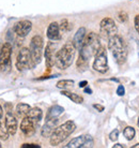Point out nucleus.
I'll use <instances>...</instances> for the list:
<instances>
[{"instance_id": "f257e3e1", "label": "nucleus", "mask_w": 139, "mask_h": 148, "mask_svg": "<svg viewBox=\"0 0 139 148\" xmlns=\"http://www.w3.org/2000/svg\"><path fill=\"white\" fill-rule=\"evenodd\" d=\"M108 48L118 64H123L127 58V47L121 36L114 34L108 39Z\"/></svg>"}, {"instance_id": "f03ea898", "label": "nucleus", "mask_w": 139, "mask_h": 148, "mask_svg": "<svg viewBox=\"0 0 139 148\" xmlns=\"http://www.w3.org/2000/svg\"><path fill=\"white\" fill-rule=\"evenodd\" d=\"M76 48L73 43H66L59 49L56 55L55 66L60 70H66L69 67L72 66V63L75 58Z\"/></svg>"}, {"instance_id": "7ed1b4c3", "label": "nucleus", "mask_w": 139, "mask_h": 148, "mask_svg": "<svg viewBox=\"0 0 139 148\" xmlns=\"http://www.w3.org/2000/svg\"><path fill=\"white\" fill-rule=\"evenodd\" d=\"M75 129H76V125L72 120H67L64 123H62L61 126L57 127L50 135V140H49L50 145L51 146H58L61 143H63L75 131Z\"/></svg>"}, {"instance_id": "20e7f679", "label": "nucleus", "mask_w": 139, "mask_h": 148, "mask_svg": "<svg viewBox=\"0 0 139 148\" xmlns=\"http://www.w3.org/2000/svg\"><path fill=\"white\" fill-rule=\"evenodd\" d=\"M99 47H101L99 37L95 32H90L86 36L84 44H82L80 52H79V56L89 61V59L92 56H94L96 54Z\"/></svg>"}, {"instance_id": "39448f33", "label": "nucleus", "mask_w": 139, "mask_h": 148, "mask_svg": "<svg viewBox=\"0 0 139 148\" xmlns=\"http://www.w3.org/2000/svg\"><path fill=\"white\" fill-rule=\"evenodd\" d=\"M43 46H44V41L41 36H34L30 41V55H31V63L32 68L37 66L42 60L43 56Z\"/></svg>"}, {"instance_id": "423d86ee", "label": "nucleus", "mask_w": 139, "mask_h": 148, "mask_svg": "<svg viewBox=\"0 0 139 148\" xmlns=\"http://www.w3.org/2000/svg\"><path fill=\"white\" fill-rule=\"evenodd\" d=\"M12 45L4 43L0 51V71L3 73H9L12 69Z\"/></svg>"}, {"instance_id": "0eeeda50", "label": "nucleus", "mask_w": 139, "mask_h": 148, "mask_svg": "<svg viewBox=\"0 0 139 148\" xmlns=\"http://www.w3.org/2000/svg\"><path fill=\"white\" fill-rule=\"evenodd\" d=\"M92 68L95 71H97L99 73H106L108 71V59H107V52L105 47L99 48V51L96 52V54L94 55V61H93V66Z\"/></svg>"}, {"instance_id": "6e6552de", "label": "nucleus", "mask_w": 139, "mask_h": 148, "mask_svg": "<svg viewBox=\"0 0 139 148\" xmlns=\"http://www.w3.org/2000/svg\"><path fill=\"white\" fill-rule=\"evenodd\" d=\"M16 68L18 71H25L27 69H32L30 49L27 47L20 48L17 58H16Z\"/></svg>"}, {"instance_id": "1a4fd4ad", "label": "nucleus", "mask_w": 139, "mask_h": 148, "mask_svg": "<svg viewBox=\"0 0 139 148\" xmlns=\"http://www.w3.org/2000/svg\"><path fill=\"white\" fill-rule=\"evenodd\" d=\"M99 30L104 37L109 39L110 37L117 34L118 28L114 19L110 18V17H105L99 23Z\"/></svg>"}, {"instance_id": "9d476101", "label": "nucleus", "mask_w": 139, "mask_h": 148, "mask_svg": "<svg viewBox=\"0 0 139 148\" xmlns=\"http://www.w3.org/2000/svg\"><path fill=\"white\" fill-rule=\"evenodd\" d=\"M93 138L90 135H80L74 137L69 144L65 145L66 148H81V147H92Z\"/></svg>"}, {"instance_id": "9b49d317", "label": "nucleus", "mask_w": 139, "mask_h": 148, "mask_svg": "<svg viewBox=\"0 0 139 148\" xmlns=\"http://www.w3.org/2000/svg\"><path fill=\"white\" fill-rule=\"evenodd\" d=\"M56 49H57V46H56L55 43L48 42L44 52L45 60H46V67L48 69H51V68L55 66L56 55H57V51Z\"/></svg>"}, {"instance_id": "f8f14e48", "label": "nucleus", "mask_w": 139, "mask_h": 148, "mask_svg": "<svg viewBox=\"0 0 139 148\" xmlns=\"http://www.w3.org/2000/svg\"><path fill=\"white\" fill-rule=\"evenodd\" d=\"M35 126L37 125L28 116H26L22 118V122H20V131L26 137H30L35 133Z\"/></svg>"}, {"instance_id": "ddd939ff", "label": "nucleus", "mask_w": 139, "mask_h": 148, "mask_svg": "<svg viewBox=\"0 0 139 148\" xmlns=\"http://www.w3.org/2000/svg\"><path fill=\"white\" fill-rule=\"evenodd\" d=\"M32 29V24L29 21H20V22L16 23L14 26V32L18 37L25 38L28 36L30 31Z\"/></svg>"}, {"instance_id": "4468645a", "label": "nucleus", "mask_w": 139, "mask_h": 148, "mask_svg": "<svg viewBox=\"0 0 139 148\" xmlns=\"http://www.w3.org/2000/svg\"><path fill=\"white\" fill-rule=\"evenodd\" d=\"M59 119L57 118H51V119H47L45 125L42 127L41 129V135L43 137H50V135L52 134V132L56 130L57 128V125H58Z\"/></svg>"}, {"instance_id": "2eb2a0df", "label": "nucleus", "mask_w": 139, "mask_h": 148, "mask_svg": "<svg viewBox=\"0 0 139 148\" xmlns=\"http://www.w3.org/2000/svg\"><path fill=\"white\" fill-rule=\"evenodd\" d=\"M4 119H5V126H7L9 134H10V135H15V134H16V131H17V128H18L17 119L15 118V116L12 114L10 111L5 114Z\"/></svg>"}, {"instance_id": "dca6fc26", "label": "nucleus", "mask_w": 139, "mask_h": 148, "mask_svg": "<svg viewBox=\"0 0 139 148\" xmlns=\"http://www.w3.org/2000/svg\"><path fill=\"white\" fill-rule=\"evenodd\" d=\"M61 30H60V25H59L58 23H51L49 24V26L47 28V31H46V36L49 40L51 41H57V40H60V38H61Z\"/></svg>"}, {"instance_id": "f3484780", "label": "nucleus", "mask_w": 139, "mask_h": 148, "mask_svg": "<svg viewBox=\"0 0 139 148\" xmlns=\"http://www.w3.org/2000/svg\"><path fill=\"white\" fill-rule=\"evenodd\" d=\"M86 36H87V30L84 27H80L76 31V34L73 38V42H72L76 49H80L81 48L84 42V39H86Z\"/></svg>"}, {"instance_id": "a211bd4d", "label": "nucleus", "mask_w": 139, "mask_h": 148, "mask_svg": "<svg viewBox=\"0 0 139 148\" xmlns=\"http://www.w3.org/2000/svg\"><path fill=\"white\" fill-rule=\"evenodd\" d=\"M28 117H29L35 125H37V123L42 120V118H43V112L39 108H33L30 110L29 114H28Z\"/></svg>"}, {"instance_id": "6ab92c4d", "label": "nucleus", "mask_w": 139, "mask_h": 148, "mask_svg": "<svg viewBox=\"0 0 139 148\" xmlns=\"http://www.w3.org/2000/svg\"><path fill=\"white\" fill-rule=\"evenodd\" d=\"M64 112V108L60 105H54L49 108V111L47 113V116H46V120L47 119H51V118H57L60 115L62 114Z\"/></svg>"}, {"instance_id": "aec40b11", "label": "nucleus", "mask_w": 139, "mask_h": 148, "mask_svg": "<svg viewBox=\"0 0 139 148\" xmlns=\"http://www.w3.org/2000/svg\"><path fill=\"white\" fill-rule=\"evenodd\" d=\"M61 95L67 97L70 100H72V102H74V103L81 104L82 102H84V98H82V97L79 96V95H77V93L71 92V91L66 90V89H63L62 91H61Z\"/></svg>"}, {"instance_id": "412c9836", "label": "nucleus", "mask_w": 139, "mask_h": 148, "mask_svg": "<svg viewBox=\"0 0 139 148\" xmlns=\"http://www.w3.org/2000/svg\"><path fill=\"white\" fill-rule=\"evenodd\" d=\"M30 110H31V106L27 103H19L16 105V113H17L18 116H20L22 118L26 117V116H28Z\"/></svg>"}, {"instance_id": "4be33fe9", "label": "nucleus", "mask_w": 139, "mask_h": 148, "mask_svg": "<svg viewBox=\"0 0 139 148\" xmlns=\"http://www.w3.org/2000/svg\"><path fill=\"white\" fill-rule=\"evenodd\" d=\"M10 136V134L7 132V126H5V119H3V117L0 118V138L7 141Z\"/></svg>"}, {"instance_id": "5701e85b", "label": "nucleus", "mask_w": 139, "mask_h": 148, "mask_svg": "<svg viewBox=\"0 0 139 148\" xmlns=\"http://www.w3.org/2000/svg\"><path fill=\"white\" fill-rule=\"evenodd\" d=\"M74 85V81L73 79H61V81H59L57 83V88L59 89H67V88H71V87H73Z\"/></svg>"}, {"instance_id": "b1692460", "label": "nucleus", "mask_w": 139, "mask_h": 148, "mask_svg": "<svg viewBox=\"0 0 139 148\" xmlns=\"http://www.w3.org/2000/svg\"><path fill=\"white\" fill-rule=\"evenodd\" d=\"M135 134H136L135 129L131 126L126 127V128L123 130V135H124V137L126 140H128V141H132L133 138L135 137Z\"/></svg>"}, {"instance_id": "393cba45", "label": "nucleus", "mask_w": 139, "mask_h": 148, "mask_svg": "<svg viewBox=\"0 0 139 148\" xmlns=\"http://www.w3.org/2000/svg\"><path fill=\"white\" fill-rule=\"evenodd\" d=\"M72 28H73V26H72V24L67 19H62V22L60 24V30H61V32H69Z\"/></svg>"}, {"instance_id": "a878e982", "label": "nucleus", "mask_w": 139, "mask_h": 148, "mask_svg": "<svg viewBox=\"0 0 139 148\" xmlns=\"http://www.w3.org/2000/svg\"><path fill=\"white\" fill-rule=\"evenodd\" d=\"M118 137H119V130L118 129L112 130L109 134V140L112 142H116L118 140Z\"/></svg>"}, {"instance_id": "bb28decb", "label": "nucleus", "mask_w": 139, "mask_h": 148, "mask_svg": "<svg viewBox=\"0 0 139 148\" xmlns=\"http://www.w3.org/2000/svg\"><path fill=\"white\" fill-rule=\"evenodd\" d=\"M118 18H119V21H120L121 23H125L128 19L127 13H125V12H123V11L119 12V14H118Z\"/></svg>"}, {"instance_id": "cd10ccee", "label": "nucleus", "mask_w": 139, "mask_h": 148, "mask_svg": "<svg viewBox=\"0 0 139 148\" xmlns=\"http://www.w3.org/2000/svg\"><path fill=\"white\" fill-rule=\"evenodd\" d=\"M124 93H125L124 87H123L122 85H119V87L117 88V95H118V96L122 97V96H124Z\"/></svg>"}, {"instance_id": "c85d7f7f", "label": "nucleus", "mask_w": 139, "mask_h": 148, "mask_svg": "<svg viewBox=\"0 0 139 148\" xmlns=\"http://www.w3.org/2000/svg\"><path fill=\"white\" fill-rule=\"evenodd\" d=\"M41 146L37 144H22V148H40Z\"/></svg>"}, {"instance_id": "c756f323", "label": "nucleus", "mask_w": 139, "mask_h": 148, "mask_svg": "<svg viewBox=\"0 0 139 148\" xmlns=\"http://www.w3.org/2000/svg\"><path fill=\"white\" fill-rule=\"evenodd\" d=\"M135 29L139 36V15H137L135 17Z\"/></svg>"}, {"instance_id": "7c9ffc66", "label": "nucleus", "mask_w": 139, "mask_h": 148, "mask_svg": "<svg viewBox=\"0 0 139 148\" xmlns=\"http://www.w3.org/2000/svg\"><path fill=\"white\" fill-rule=\"evenodd\" d=\"M93 108H94L95 110H97L99 112L104 111V106H103V105H101V104H93Z\"/></svg>"}, {"instance_id": "2f4dec72", "label": "nucleus", "mask_w": 139, "mask_h": 148, "mask_svg": "<svg viewBox=\"0 0 139 148\" xmlns=\"http://www.w3.org/2000/svg\"><path fill=\"white\" fill-rule=\"evenodd\" d=\"M87 85H88V82H87V81H82V82H80V83H79V87H80V88H82V87H86Z\"/></svg>"}, {"instance_id": "473e14b6", "label": "nucleus", "mask_w": 139, "mask_h": 148, "mask_svg": "<svg viewBox=\"0 0 139 148\" xmlns=\"http://www.w3.org/2000/svg\"><path fill=\"white\" fill-rule=\"evenodd\" d=\"M84 92H86V93H89V95H91V93H92V90L90 88H88V87H87V88H84Z\"/></svg>"}, {"instance_id": "72a5a7b5", "label": "nucleus", "mask_w": 139, "mask_h": 148, "mask_svg": "<svg viewBox=\"0 0 139 148\" xmlns=\"http://www.w3.org/2000/svg\"><path fill=\"white\" fill-rule=\"evenodd\" d=\"M114 148H124V146L121 144H116V145H114Z\"/></svg>"}, {"instance_id": "f704fd0d", "label": "nucleus", "mask_w": 139, "mask_h": 148, "mask_svg": "<svg viewBox=\"0 0 139 148\" xmlns=\"http://www.w3.org/2000/svg\"><path fill=\"white\" fill-rule=\"evenodd\" d=\"M2 114H3V111H2V106L0 105V118L2 117Z\"/></svg>"}, {"instance_id": "c9c22d12", "label": "nucleus", "mask_w": 139, "mask_h": 148, "mask_svg": "<svg viewBox=\"0 0 139 148\" xmlns=\"http://www.w3.org/2000/svg\"><path fill=\"white\" fill-rule=\"evenodd\" d=\"M136 44H137V49H138V57H139V41L136 42Z\"/></svg>"}, {"instance_id": "e433bc0d", "label": "nucleus", "mask_w": 139, "mask_h": 148, "mask_svg": "<svg viewBox=\"0 0 139 148\" xmlns=\"http://www.w3.org/2000/svg\"><path fill=\"white\" fill-rule=\"evenodd\" d=\"M133 148H139V144H136L133 146Z\"/></svg>"}, {"instance_id": "4c0bfd02", "label": "nucleus", "mask_w": 139, "mask_h": 148, "mask_svg": "<svg viewBox=\"0 0 139 148\" xmlns=\"http://www.w3.org/2000/svg\"><path fill=\"white\" fill-rule=\"evenodd\" d=\"M137 125H138V127H139V118H138V121H137Z\"/></svg>"}, {"instance_id": "58836bf2", "label": "nucleus", "mask_w": 139, "mask_h": 148, "mask_svg": "<svg viewBox=\"0 0 139 148\" xmlns=\"http://www.w3.org/2000/svg\"><path fill=\"white\" fill-rule=\"evenodd\" d=\"M1 147H2V145H1V143H0V148H1Z\"/></svg>"}]
</instances>
